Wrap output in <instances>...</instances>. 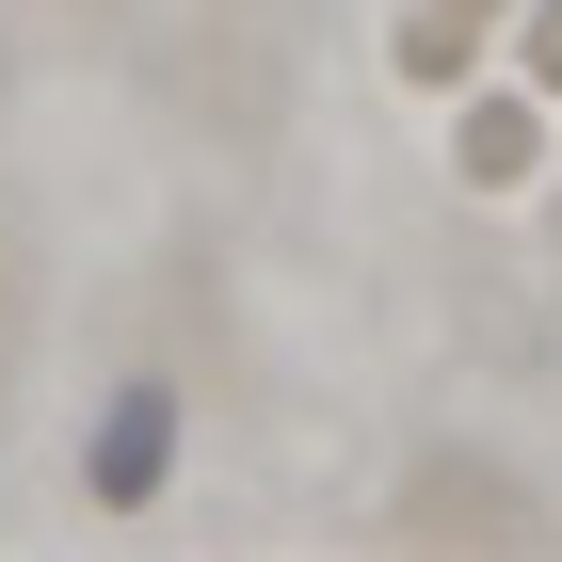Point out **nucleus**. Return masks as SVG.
<instances>
[{"label": "nucleus", "instance_id": "obj_3", "mask_svg": "<svg viewBox=\"0 0 562 562\" xmlns=\"http://www.w3.org/2000/svg\"><path fill=\"white\" fill-rule=\"evenodd\" d=\"M467 33H482L467 0H434V16H402V81H450V65H467Z\"/></svg>", "mask_w": 562, "mask_h": 562}, {"label": "nucleus", "instance_id": "obj_2", "mask_svg": "<svg viewBox=\"0 0 562 562\" xmlns=\"http://www.w3.org/2000/svg\"><path fill=\"white\" fill-rule=\"evenodd\" d=\"M450 177H467V193H530V177H547V81L467 97V113H450Z\"/></svg>", "mask_w": 562, "mask_h": 562}, {"label": "nucleus", "instance_id": "obj_4", "mask_svg": "<svg viewBox=\"0 0 562 562\" xmlns=\"http://www.w3.org/2000/svg\"><path fill=\"white\" fill-rule=\"evenodd\" d=\"M515 81L562 97V0H530V16H515Z\"/></svg>", "mask_w": 562, "mask_h": 562}, {"label": "nucleus", "instance_id": "obj_1", "mask_svg": "<svg viewBox=\"0 0 562 562\" xmlns=\"http://www.w3.org/2000/svg\"><path fill=\"white\" fill-rule=\"evenodd\" d=\"M177 450H193V386H177V370L97 386V418H81V498H97V515H161V498H177Z\"/></svg>", "mask_w": 562, "mask_h": 562}]
</instances>
